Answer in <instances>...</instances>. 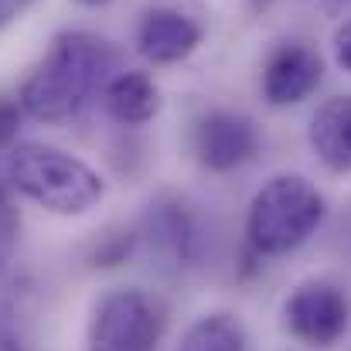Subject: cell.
Returning <instances> with one entry per match:
<instances>
[{
    "label": "cell",
    "mask_w": 351,
    "mask_h": 351,
    "mask_svg": "<svg viewBox=\"0 0 351 351\" xmlns=\"http://www.w3.org/2000/svg\"><path fill=\"white\" fill-rule=\"evenodd\" d=\"M117 62L113 41L93 31H62L24 79L17 103L38 123H69L117 75Z\"/></svg>",
    "instance_id": "1"
},
{
    "label": "cell",
    "mask_w": 351,
    "mask_h": 351,
    "mask_svg": "<svg viewBox=\"0 0 351 351\" xmlns=\"http://www.w3.org/2000/svg\"><path fill=\"white\" fill-rule=\"evenodd\" d=\"M3 174L14 191L55 215H86L106 195V181L99 178V171H93L82 157L48 143L7 147Z\"/></svg>",
    "instance_id": "2"
},
{
    "label": "cell",
    "mask_w": 351,
    "mask_h": 351,
    "mask_svg": "<svg viewBox=\"0 0 351 351\" xmlns=\"http://www.w3.org/2000/svg\"><path fill=\"white\" fill-rule=\"evenodd\" d=\"M328 198L304 174H273L249 202L245 239L256 256H287L321 229Z\"/></svg>",
    "instance_id": "3"
},
{
    "label": "cell",
    "mask_w": 351,
    "mask_h": 351,
    "mask_svg": "<svg viewBox=\"0 0 351 351\" xmlns=\"http://www.w3.org/2000/svg\"><path fill=\"white\" fill-rule=\"evenodd\" d=\"M164 335V311L143 290L106 293L89 321L86 351H157Z\"/></svg>",
    "instance_id": "4"
},
{
    "label": "cell",
    "mask_w": 351,
    "mask_h": 351,
    "mask_svg": "<svg viewBox=\"0 0 351 351\" xmlns=\"http://www.w3.org/2000/svg\"><path fill=\"white\" fill-rule=\"evenodd\" d=\"M283 317H287V328L300 341L314 348H331L348 331V300L338 287L311 280V283H300L287 297Z\"/></svg>",
    "instance_id": "5"
},
{
    "label": "cell",
    "mask_w": 351,
    "mask_h": 351,
    "mask_svg": "<svg viewBox=\"0 0 351 351\" xmlns=\"http://www.w3.org/2000/svg\"><path fill=\"white\" fill-rule=\"evenodd\" d=\"M143 235L174 266H198L205 256V226L195 205L178 195H160L143 215Z\"/></svg>",
    "instance_id": "6"
},
{
    "label": "cell",
    "mask_w": 351,
    "mask_h": 351,
    "mask_svg": "<svg viewBox=\"0 0 351 351\" xmlns=\"http://www.w3.org/2000/svg\"><path fill=\"white\" fill-rule=\"evenodd\" d=\"M324 79V58L307 41H283L263 65V99L276 110L297 106L317 93Z\"/></svg>",
    "instance_id": "7"
},
{
    "label": "cell",
    "mask_w": 351,
    "mask_h": 351,
    "mask_svg": "<svg viewBox=\"0 0 351 351\" xmlns=\"http://www.w3.org/2000/svg\"><path fill=\"white\" fill-rule=\"evenodd\" d=\"M195 154L198 164L212 174L235 171L259 154V130L256 123L232 110H215L195 130Z\"/></svg>",
    "instance_id": "8"
},
{
    "label": "cell",
    "mask_w": 351,
    "mask_h": 351,
    "mask_svg": "<svg viewBox=\"0 0 351 351\" xmlns=\"http://www.w3.org/2000/svg\"><path fill=\"white\" fill-rule=\"evenodd\" d=\"M205 31L198 21L174 7H154L136 24V51L150 65H178L202 45Z\"/></svg>",
    "instance_id": "9"
},
{
    "label": "cell",
    "mask_w": 351,
    "mask_h": 351,
    "mask_svg": "<svg viewBox=\"0 0 351 351\" xmlns=\"http://www.w3.org/2000/svg\"><path fill=\"white\" fill-rule=\"evenodd\" d=\"M307 143L331 174H351V96L328 99L311 117Z\"/></svg>",
    "instance_id": "10"
},
{
    "label": "cell",
    "mask_w": 351,
    "mask_h": 351,
    "mask_svg": "<svg viewBox=\"0 0 351 351\" xmlns=\"http://www.w3.org/2000/svg\"><path fill=\"white\" fill-rule=\"evenodd\" d=\"M103 106L119 126H147L160 113V89L147 72L126 69L103 86Z\"/></svg>",
    "instance_id": "11"
},
{
    "label": "cell",
    "mask_w": 351,
    "mask_h": 351,
    "mask_svg": "<svg viewBox=\"0 0 351 351\" xmlns=\"http://www.w3.org/2000/svg\"><path fill=\"white\" fill-rule=\"evenodd\" d=\"M174 351H249V338L232 314H205L184 331Z\"/></svg>",
    "instance_id": "12"
},
{
    "label": "cell",
    "mask_w": 351,
    "mask_h": 351,
    "mask_svg": "<svg viewBox=\"0 0 351 351\" xmlns=\"http://www.w3.org/2000/svg\"><path fill=\"white\" fill-rule=\"evenodd\" d=\"M17 232H21V215L10 202V188L0 181V276L10 269V259L17 249Z\"/></svg>",
    "instance_id": "13"
},
{
    "label": "cell",
    "mask_w": 351,
    "mask_h": 351,
    "mask_svg": "<svg viewBox=\"0 0 351 351\" xmlns=\"http://www.w3.org/2000/svg\"><path fill=\"white\" fill-rule=\"evenodd\" d=\"M21 117H24L21 103H14V99H0V147H14L17 130H21Z\"/></svg>",
    "instance_id": "14"
},
{
    "label": "cell",
    "mask_w": 351,
    "mask_h": 351,
    "mask_svg": "<svg viewBox=\"0 0 351 351\" xmlns=\"http://www.w3.org/2000/svg\"><path fill=\"white\" fill-rule=\"evenodd\" d=\"M331 48H335V62H338V69L351 75V17L338 24V31H335V41H331Z\"/></svg>",
    "instance_id": "15"
},
{
    "label": "cell",
    "mask_w": 351,
    "mask_h": 351,
    "mask_svg": "<svg viewBox=\"0 0 351 351\" xmlns=\"http://www.w3.org/2000/svg\"><path fill=\"white\" fill-rule=\"evenodd\" d=\"M0 351H24L21 348V338H17V328L10 321V314H0Z\"/></svg>",
    "instance_id": "16"
},
{
    "label": "cell",
    "mask_w": 351,
    "mask_h": 351,
    "mask_svg": "<svg viewBox=\"0 0 351 351\" xmlns=\"http://www.w3.org/2000/svg\"><path fill=\"white\" fill-rule=\"evenodd\" d=\"M34 0H0V27H7L14 17H21Z\"/></svg>",
    "instance_id": "17"
},
{
    "label": "cell",
    "mask_w": 351,
    "mask_h": 351,
    "mask_svg": "<svg viewBox=\"0 0 351 351\" xmlns=\"http://www.w3.org/2000/svg\"><path fill=\"white\" fill-rule=\"evenodd\" d=\"M75 3H82V7H106L110 0H75Z\"/></svg>",
    "instance_id": "18"
}]
</instances>
